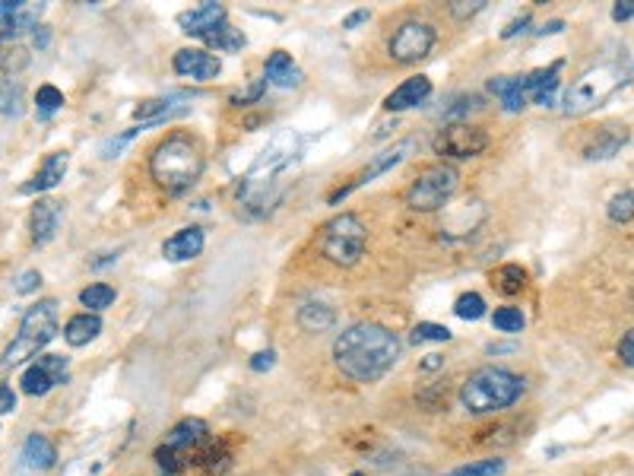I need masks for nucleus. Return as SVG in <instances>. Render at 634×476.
I'll use <instances>...</instances> for the list:
<instances>
[{
    "instance_id": "nucleus-16",
    "label": "nucleus",
    "mask_w": 634,
    "mask_h": 476,
    "mask_svg": "<svg viewBox=\"0 0 634 476\" xmlns=\"http://www.w3.org/2000/svg\"><path fill=\"white\" fill-rule=\"evenodd\" d=\"M558 73H562V61H555L549 67H539L524 77V89H527V102L533 105H555V89H558Z\"/></svg>"
},
{
    "instance_id": "nucleus-4",
    "label": "nucleus",
    "mask_w": 634,
    "mask_h": 476,
    "mask_svg": "<svg viewBox=\"0 0 634 476\" xmlns=\"http://www.w3.org/2000/svg\"><path fill=\"white\" fill-rule=\"evenodd\" d=\"M631 73L634 70L628 64H622V61L596 64V67L584 70L581 77L568 86V93L562 99L565 115H571V118L590 115L593 108H600L606 99H612L619 89H625L631 83Z\"/></svg>"
},
{
    "instance_id": "nucleus-35",
    "label": "nucleus",
    "mask_w": 634,
    "mask_h": 476,
    "mask_svg": "<svg viewBox=\"0 0 634 476\" xmlns=\"http://www.w3.org/2000/svg\"><path fill=\"white\" fill-rule=\"evenodd\" d=\"M454 315L463 321H479L486 315V299H482L479 292H463V296L454 302Z\"/></svg>"
},
{
    "instance_id": "nucleus-5",
    "label": "nucleus",
    "mask_w": 634,
    "mask_h": 476,
    "mask_svg": "<svg viewBox=\"0 0 634 476\" xmlns=\"http://www.w3.org/2000/svg\"><path fill=\"white\" fill-rule=\"evenodd\" d=\"M54 334H58V302L45 299L39 305H32L20 321V334H16L13 343L7 346L4 365L13 369V365L32 359L35 353L45 350V346L54 340Z\"/></svg>"
},
{
    "instance_id": "nucleus-30",
    "label": "nucleus",
    "mask_w": 634,
    "mask_h": 476,
    "mask_svg": "<svg viewBox=\"0 0 634 476\" xmlns=\"http://www.w3.org/2000/svg\"><path fill=\"white\" fill-rule=\"evenodd\" d=\"M115 296H118V292L111 289L108 283H89V286L80 292V302H83V308L92 311V315H99L102 308H108L111 302H115Z\"/></svg>"
},
{
    "instance_id": "nucleus-20",
    "label": "nucleus",
    "mask_w": 634,
    "mask_h": 476,
    "mask_svg": "<svg viewBox=\"0 0 634 476\" xmlns=\"http://www.w3.org/2000/svg\"><path fill=\"white\" fill-rule=\"evenodd\" d=\"M628 137H631V134H628L625 124H609V127H603V131L584 146V156H587L590 162H603V159L619 156V150L628 143Z\"/></svg>"
},
{
    "instance_id": "nucleus-14",
    "label": "nucleus",
    "mask_w": 634,
    "mask_h": 476,
    "mask_svg": "<svg viewBox=\"0 0 634 476\" xmlns=\"http://www.w3.org/2000/svg\"><path fill=\"white\" fill-rule=\"evenodd\" d=\"M188 93H169V96H159V99H146L134 108V118L140 121V127L146 124H162L181 112H188Z\"/></svg>"
},
{
    "instance_id": "nucleus-43",
    "label": "nucleus",
    "mask_w": 634,
    "mask_h": 476,
    "mask_svg": "<svg viewBox=\"0 0 634 476\" xmlns=\"http://www.w3.org/2000/svg\"><path fill=\"white\" fill-rule=\"evenodd\" d=\"M619 359L628 365V369H634V327L619 340Z\"/></svg>"
},
{
    "instance_id": "nucleus-23",
    "label": "nucleus",
    "mask_w": 634,
    "mask_h": 476,
    "mask_svg": "<svg viewBox=\"0 0 634 476\" xmlns=\"http://www.w3.org/2000/svg\"><path fill=\"white\" fill-rule=\"evenodd\" d=\"M54 464H58V448H54L45 435H29L23 445V467L42 473V470H51Z\"/></svg>"
},
{
    "instance_id": "nucleus-24",
    "label": "nucleus",
    "mask_w": 634,
    "mask_h": 476,
    "mask_svg": "<svg viewBox=\"0 0 634 476\" xmlns=\"http://www.w3.org/2000/svg\"><path fill=\"white\" fill-rule=\"evenodd\" d=\"M489 93H495L501 99L505 112H524L527 108L524 77H495V80H489Z\"/></svg>"
},
{
    "instance_id": "nucleus-13",
    "label": "nucleus",
    "mask_w": 634,
    "mask_h": 476,
    "mask_svg": "<svg viewBox=\"0 0 634 476\" xmlns=\"http://www.w3.org/2000/svg\"><path fill=\"white\" fill-rule=\"evenodd\" d=\"M178 77H188L197 83H207L216 80L222 73V61L216 58L213 51H203V48H181L175 51V61H172Z\"/></svg>"
},
{
    "instance_id": "nucleus-3",
    "label": "nucleus",
    "mask_w": 634,
    "mask_h": 476,
    "mask_svg": "<svg viewBox=\"0 0 634 476\" xmlns=\"http://www.w3.org/2000/svg\"><path fill=\"white\" fill-rule=\"evenodd\" d=\"M520 394H524V378L508 369H498V365H486V369L473 372L463 381L460 404L476 416H486L514 407Z\"/></svg>"
},
{
    "instance_id": "nucleus-41",
    "label": "nucleus",
    "mask_w": 634,
    "mask_h": 476,
    "mask_svg": "<svg viewBox=\"0 0 634 476\" xmlns=\"http://www.w3.org/2000/svg\"><path fill=\"white\" fill-rule=\"evenodd\" d=\"M39 283H42V273L39 270H23L20 277L13 280V289L20 292V296H29V292L39 289Z\"/></svg>"
},
{
    "instance_id": "nucleus-40",
    "label": "nucleus",
    "mask_w": 634,
    "mask_h": 476,
    "mask_svg": "<svg viewBox=\"0 0 634 476\" xmlns=\"http://www.w3.org/2000/svg\"><path fill=\"white\" fill-rule=\"evenodd\" d=\"M140 134V127H130V131H124L121 137H111L108 143H102V156L105 159H111V156H118L121 150H124V146L130 143V140H134Z\"/></svg>"
},
{
    "instance_id": "nucleus-37",
    "label": "nucleus",
    "mask_w": 634,
    "mask_h": 476,
    "mask_svg": "<svg viewBox=\"0 0 634 476\" xmlns=\"http://www.w3.org/2000/svg\"><path fill=\"white\" fill-rule=\"evenodd\" d=\"M35 105H39V118H51L64 105V93L58 86H39V93H35Z\"/></svg>"
},
{
    "instance_id": "nucleus-31",
    "label": "nucleus",
    "mask_w": 634,
    "mask_h": 476,
    "mask_svg": "<svg viewBox=\"0 0 634 476\" xmlns=\"http://www.w3.org/2000/svg\"><path fill=\"white\" fill-rule=\"evenodd\" d=\"M203 42H207L210 48H216V51H241V48H245V35H241V29H232L229 23H222Z\"/></svg>"
},
{
    "instance_id": "nucleus-15",
    "label": "nucleus",
    "mask_w": 634,
    "mask_h": 476,
    "mask_svg": "<svg viewBox=\"0 0 634 476\" xmlns=\"http://www.w3.org/2000/svg\"><path fill=\"white\" fill-rule=\"evenodd\" d=\"M222 23H226V7L222 4H213V0H207V4H200L188 13L178 16V26L181 32L194 35V39H207V35L213 29H219Z\"/></svg>"
},
{
    "instance_id": "nucleus-50",
    "label": "nucleus",
    "mask_w": 634,
    "mask_h": 476,
    "mask_svg": "<svg viewBox=\"0 0 634 476\" xmlns=\"http://www.w3.org/2000/svg\"><path fill=\"white\" fill-rule=\"evenodd\" d=\"M562 20H552V23H546L543 29H536V35H555V32H562Z\"/></svg>"
},
{
    "instance_id": "nucleus-36",
    "label": "nucleus",
    "mask_w": 634,
    "mask_h": 476,
    "mask_svg": "<svg viewBox=\"0 0 634 476\" xmlns=\"http://www.w3.org/2000/svg\"><path fill=\"white\" fill-rule=\"evenodd\" d=\"M505 473V461H498V457H489V461H473V464H463L444 476H498Z\"/></svg>"
},
{
    "instance_id": "nucleus-38",
    "label": "nucleus",
    "mask_w": 634,
    "mask_h": 476,
    "mask_svg": "<svg viewBox=\"0 0 634 476\" xmlns=\"http://www.w3.org/2000/svg\"><path fill=\"white\" fill-rule=\"evenodd\" d=\"M413 343H447L451 340V331H447L444 324H432V321H422L413 327Z\"/></svg>"
},
{
    "instance_id": "nucleus-6",
    "label": "nucleus",
    "mask_w": 634,
    "mask_h": 476,
    "mask_svg": "<svg viewBox=\"0 0 634 476\" xmlns=\"http://www.w3.org/2000/svg\"><path fill=\"white\" fill-rule=\"evenodd\" d=\"M321 254L337 267H356L368 245V229L356 213H340L321 226Z\"/></svg>"
},
{
    "instance_id": "nucleus-33",
    "label": "nucleus",
    "mask_w": 634,
    "mask_h": 476,
    "mask_svg": "<svg viewBox=\"0 0 634 476\" xmlns=\"http://www.w3.org/2000/svg\"><path fill=\"white\" fill-rule=\"evenodd\" d=\"M492 324H495V331L501 334H520L524 331V311L514 308V305H505V308H495V315H492Z\"/></svg>"
},
{
    "instance_id": "nucleus-34",
    "label": "nucleus",
    "mask_w": 634,
    "mask_h": 476,
    "mask_svg": "<svg viewBox=\"0 0 634 476\" xmlns=\"http://www.w3.org/2000/svg\"><path fill=\"white\" fill-rule=\"evenodd\" d=\"M0 115H10V118L23 115V89L13 80H0Z\"/></svg>"
},
{
    "instance_id": "nucleus-1",
    "label": "nucleus",
    "mask_w": 634,
    "mask_h": 476,
    "mask_svg": "<svg viewBox=\"0 0 634 476\" xmlns=\"http://www.w3.org/2000/svg\"><path fill=\"white\" fill-rule=\"evenodd\" d=\"M333 359L346 378L371 384L394 369L400 359V337L384 324L359 321L333 340Z\"/></svg>"
},
{
    "instance_id": "nucleus-9",
    "label": "nucleus",
    "mask_w": 634,
    "mask_h": 476,
    "mask_svg": "<svg viewBox=\"0 0 634 476\" xmlns=\"http://www.w3.org/2000/svg\"><path fill=\"white\" fill-rule=\"evenodd\" d=\"M435 39H438V32H435L432 23L406 20V23H400L394 29V35H390L387 51H390V58H394L397 64H416L435 48Z\"/></svg>"
},
{
    "instance_id": "nucleus-21",
    "label": "nucleus",
    "mask_w": 634,
    "mask_h": 476,
    "mask_svg": "<svg viewBox=\"0 0 634 476\" xmlns=\"http://www.w3.org/2000/svg\"><path fill=\"white\" fill-rule=\"evenodd\" d=\"M264 80L279 86V89H295V86H302L305 73L292 64V58L286 51H273L270 58L264 61Z\"/></svg>"
},
{
    "instance_id": "nucleus-45",
    "label": "nucleus",
    "mask_w": 634,
    "mask_h": 476,
    "mask_svg": "<svg viewBox=\"0 0 634 476\" xmlns=\"http://www.w3.org/2000/svg\"><path fill=\"white\" fill-rule=\"evenodd\" d=\"M527 26H530V13H524V16H517V20H511L505 29H501V39H514L517 32H527Z\"/></svg>"
},
{
    "instance_id": "nucleus-7",
    "label": "nucleus",
    "mask_w": 634,
    "mask_h": 476,
    "mask_svg": "<svg viewBox=\"0 0 634 476\" xmlns=\"http://www.w3.org/2000/svg\"><path fill=\"white\" fill-rule=\"evenodd\" d=\"M207 442H210V429L203 419H197V416L181 419V423L165 435V442L156 448V464L169 476H178L197 461L200 448Z\"/></svg>"
},
{
    "instance_id": "nucleus-53",
    "label": "nucleus",
    "mask_w": 634,
    "mask_h": 476,
    "mask_svg": "<svg viewBox=\"0 0 634 476\" xmlns=\"http://www.w3.org/2000/svg\"><path fill=\"white\" fill-rule=\"evenodd\" d=\"M352 476H365V473H352Z\"/></svg>"
},
{
    "instance_id": "nucleus-46",
    "label": "nucleus",
    "mask_w": 634,
    "mask_h": 476,
    "mask_svg": "<svg viewBox=\"0 0 634 476\" xmlns=\"http://www.w3.org/2000/svg\"><path fill=\"white\" fill-rule=\"evenodd\" d=\"M0 413H16V391L10 384H0Z\"/></svg>"
},
{
    "instance_id": "nucleus-44",
    "label": "nucleus",
    "mask_w": 634,
    "mask_h": 476,
    "mask_svg": "<svg viewBox=\"0 0 634 476\" xmlns=\"http://www.w3.org/2000/svg\"><path fill=\"white\" fill-rule=\"evenodd\" d=\"M612 20H615V23H628V20H634V0H619V4L612 7Z\"/></svg>"
},
{
    "instance_id": "nucleus-22",
    "label": "nucleus",
    "mask_w": 634,
    "mask_h": 476,
    "mask_svg": "<svg viewBox=\"0 0 634 476\" xmlns=\"http://www.w3.org/2000/svg\"><path fill=\"white\" fill-rule=\"evenodd\" d=\"M67 166H70V153H51L45 159V166L32 175V181H26V185L20 188L23 194H39V191H51L58 181H64L67 175Z\"/></svg>"
},
{
    "instance_id": "nucleus-52",
    "label": "nucleus",
    "mask_w": 634,
    "mask_h": 476,
    "mask_svg": "<svg viewBox=\"0 0 634 476\" xmlns=\"http://www.w3.org/2000/svg\"><path fill=\"white\" fill-rule=\"evenodd\" d=\"M631 305H634V286H631Z\"/></svg>"
},
{
    "instance_id": "nucleus-25",
    "label": "nucleus",
    "mask_w": 634,
    "mask_h": 476,
    "mask_svg": "<svg viewBox=\"0 0 634 476\" xmlns=\"http://www.w3.org/2000/svg\"><path fill=\"white\" fill-rule=\"evenodd\" d=\"M26 67H29V48L13 32H0V73L13 77V73Z\"/></svg>"
},
{
    "instance_id": "nucleus-48",
    "label": "nucleus",
    "mask_w": 634,
    "mask_h": 476,
    "mask_svg": "<svg viewBox=\"0 0 634 476\" xmlns=\"http://www.w3.org/2000/svg\"><path fill=\"white\" fill-rule=\"evenodd\" d=\"M365 20H368V10H356V13H349L346 20H343V29H356Z\"/></svg>"
},
{
    "instance_id": "nucleus-51",
    "label": "nucleus",
    "mask_w": 634,
    "mask_h": 476,
    "mask_svg": "<svg viewBox=\"0 0 634 476\" xmlns=\"http://www.w3.org/2000/svg\"><path fill=\"white\" fill-rule=\"evenodd\" d=\"M42 32H35V45H39V48H45L48 45V29L45 26H39Z\"/></svg>"
},
{
    "instance_id": "nucleus-47",
    "label": "nucleus",
    "mask_w": 634,
    "mask_h": 476,
    "mask_svg": "<svg viewBox=\"0 0 634 476\" xmlns=\"http://www.w3.org/2000/svg\"><path fill=\"white\" fill-rule=\"evenodd\" d=\"M273 362H276V353H273V350H267V353H254V356H251V369H254V372H267V369H273Z\"/></svg>"
},
{
    "instance_id": "nucleus-2",
    "label": "nucleus",
    "mask_w": 634,
    "mask_h": 476,
    "mask_svg": "<svg viewBox=\"0 0 634 476\" xmlns=\"http://www.w3.org/2000/svg\"><path fill=\"white\" fill-rule=\"evenodd\" d=\"M149 172L165 194H181L197 185L203 175V146L191 134H169L153 156H149Z\"/></svg>"
},
{
    "instance_id": "nucleus-8",
    "label": "nucleus",
    "mask_w": 634,
    "mask_h": 476,
    "mask_svg": "<svg viewBox=\"0 0 634 476\" xmlns=\"http://www.w3.org/2000/svg\"><path fill=\"white\" fill-rule=\"evenodd\" d=\"M457 169L447 166V162H438V166H428L425 172H419V178L409 185L406 191V207L416 213H435L441 210L447 200L457 191Z\"/></svg>"
},
{
    "instance_id": "nucleus-39",
    "label": "nucleus",
    "mask_w": 634,
    "mask_h": 476,
    "mask_svg": "<svg viewBox=\"0 0 634 476\" xmlns=\"http://www.w3.org/2000/svg\"><path fill=\"white\" fill-rule=\"evenodd\" d=\"M264 89H267V80H254L248 89H241V93H235L229 102H232V105H254V102H260V96H264Z\"/></svg>"
},
{
    "instance_id": "nucleus-29",
    "label": "nucleus",
    "mask_w": 634,
    "mask_h": 476,
    "mask_svg": "<svg viewBox=\"0 0 634 476\" xmlns=\"http://www.w3.org/2000/svg\"><path fill=\"white\" fill-rule=\"evenodd\" d=\"M42 4H26V0H16V7L10 13L7 20V32H26V29H39V20H42Z\"/></svg>"
},
{
    "instance_id": "nucleus-42",
    "label": "nucleus",
    "mask_w": 634,
    "mask_h": 476,
    "mask_svg": "<svg viewBox=\"0 0 634 476\" xmlns=\"http://www.w3.org/2000/svg\"><path fill=\"white\" fill-rule=\"evenodd\" d=\"M482 7H486V0H454L451 13L457 16V20H470V16H476Z\"/></svg>"
},
{
    "instance_id": "nucleus-17",
    "label": "nucleus",
    "mask_w": 634,
    "mask_h": 476,
    "mask_svg": "<svg viewBox=\"0 0 634 476\" xmlns=\"http://www.w3.org/2000/svg\"><path fill=\"white\" fill-rule=\"evenodd\" d=\"M61 226V204L58 200H39V204L32 207V216H29V232H32V245H48L54 232H58Z\"/></svg>"
},
{
    "instance_id": "nucleus-11",
    "label": "nucleus",
    "mask_w": 634,
    "mask_h": 476,
    "mask_svg": "<svg viewBox=\"0 0 634 476\" xmlns=\"http://www.w3.org/2000/svg\"><path fill=\"white\" fill-rule=\"evenodd\" d=\"M416 150V140H400V143H394V146H387V150H381L378 156H371V162L368 166L349 181V185H343V188H337L330 194V204H340L343 197H349L356 188H362V185H368V181H375L378 175H384V172H390L394 166H400V162Z\"/></svg>"
},
{
    "instance_id": "nucleus-19",
    "label": "nucleus",
    "mask_w": 634,
    "mask_h": 476,
    "mask_svg": "<svg viewBox=\"0 0 634 476\" xmlns=\"http://www.w3.org/2000/svg\"><path fill=\"white\" fill-rule=\"evenodd\" d=\"M200 251H203V229L200 226H184L172 238H165V245H162L165 261H175V264L178 261H194Z\"/></svg>"
},
{
    "instance_id": "nucleus-12",
    "label": "nucleus",
    "mask_w": 634,
    "mask_h": 476,
    "mask_svg": "<svg viewBox=\"0 0 634 476\" xmlns=\"http://www.w3.org/2000/svg\"><path fill=\"white\" fill-rule=\"evenodd\" d=\"M70 372H67V359L64 356H39L20 378V388L29 397H45L51 388L58 384H67Z\"/></svg>"
},
{
    "instance_id": "nucleus-18",
    "label": "nucleus",
    "mask_w": 634,
    "mask_h": 476,
    "mask_svg": "<svg viewBox=\"0 0 634 476\" xmlns=\"http://www.w3.org/2000/svg\"><path fill=\"white\" fill-rule=\"evenodd\" d=\"M428 96H432V80L428 77H409V80H403L394 93H390L387 99H384V108L387 112H409V108H416V105H422Z\"/></svg>"
},
{
    "instance_id": "nucleus-28",
    "label": "nucleus",
    "mask_w": 634,
    "mask_h": 476,
    "mask_svg": "<svg viewBox=\"0 0 634 476\" xmlns=\"http://www.w3.org/2000/svg\"><path fill=\"white\" fill-rule=\"evenodd\" d=\"M492 286L501 292V296H517L527 286V270L520 264H505L492 273Z\"/></svg>"
},
{
    "instance_id": "nucleus-26",
    "label": "nucleus",
    "mask_w": 634,
    "mask_h": 476,
    "mask_svg": "<svg viewBox=\"0 0 634 476\" xmlns=\"http://www.w3.org/2000/svg\"><path fill=\"white\" fill-rule=\"evenodd\" d=\"M102 334V318L92 315V311H83V315H73L64 327V340L70 346H86L89 340H96Z\"/></svg>"
},
{
    "instance_id": "nucleus-32",
    "label": "nucleus",
    "mask_w": 634,
    "mask_h": 476,
    "mask_svg": "<svg viewBox=\"0 0 634 476\" xmlns=\"http://www.w3.org/2000/svg\"><path fill=\"white\" fill-rule=\"evenodd\" d=\"M606 216H609V223H615V226L631 223V219H634V191L615 194L606 204Z\"/></svg>"
},
{
    "instance_id": "nucleus-49",
    "label": "nucleus",
    "mask_w": 634,
    "mask_h": 476,
    "mask_svg": "<svg viewBox=\"0 0 634 476\" xmlns=\"http://www.w3.org/2000/svg\"><path fill=\"white\" fill-rule=\"evenodd\" d=\"M441 365H444V356L432 353V356H425V359H422L419 369H422V372H435V369H441Z\"/></svg>"
},
{
    "instance_id": "nucleus-10",
    "label": "nucleus",
    "mask_w": 634,
    "mask_h": 476,
    "mask_svg": "<svg viewBox=\"0 0 634 476\" xmlns=\"http://www.w3.org/2000/svg\"><path fill=\"white\" fill-rule=\"evenodd\" d=\"M489 150V134L476 124H447L444 131H438L435 137V153L444 159H473L479 153Z\"/></svg>"
},
{
    "instance_id": "nucleus-27",
    "label": "nucleus",
    "mask_w": 634,
    "mask_h": 476,
    "mask_svg": "<svg viewBox=\"0 0 634 476\" xmlns=\"http://www.w3.org/2000/svg\"><path fill=\"white\" fill-rule=\"evenodd\" d=\"M333 324H337V315H333V308H327V305L311 302L298 311V327H302L305 334H324Z\"/></svg>"
}]
</instances>
